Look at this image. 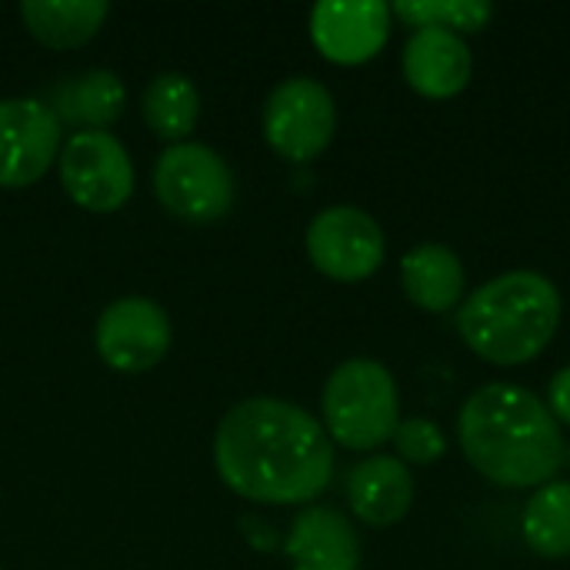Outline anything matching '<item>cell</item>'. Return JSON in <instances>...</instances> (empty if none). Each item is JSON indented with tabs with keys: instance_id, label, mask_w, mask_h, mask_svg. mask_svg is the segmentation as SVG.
<instances>
[{
	"instance_id": "1",
	"label": "cell",
	"mask_w": 570,
	"mask_h": 570,
	"mask_svg": "<svg viewBox=\"0 0 570 570\" xmlns=\"http://www.w3.org/2000/svg\"><path fill=\"white\" fill-rule=\"evenodd\" d=\"M214 468L244 501L311 504L334 478V444L304 407L281 397H247L217 424Z\"/></svg>"
},
{
	"instance_id": "2",
	"label": "cell",
	"mask_w": 570,
	"mask_h": 570,
	"mask_svg": "<svg viewBox=\"0 0 570 570\" xmlns=\"http://www.w3.org/2000/svg\"><path fill=\"white\" fill-rule=\"evenodd\" d=\"M468 464L498 488H544L564 468V434L548 404L518 384L474 391L458 414Z\"/></svg>"
},
{
	"instance_id": "3",
	"label": "cell",
	"mask_w": 570,
	"mask_h": 570,
	"mask_svg": "<svg viewBox=\"0 0 570 570\" xmlns=\"http://www.w3.org/2000/svg\"><path fill=\"white\" fill-rule=\"evenodd\" d=\"M561 294L538 271H508L481 284L458 311V334L494 367L534 361L558 334Z\"/></svg>"
},
{
	"instance_id": "4",
	"label": "cell",
	"mask_w": 570,
	"mask_h": 570,
	"mask_svg": "<svg viewBox=\"0 0 570 570\" xmlns=\"http://www.w3.org/2000/svg\"><path fill=\"white\" fill-rule=\"evenodd\" d=\"M321 411L331 441L347 451H377L394 438L401 424L397 384L377 361H344L324 384Z\"/></svg>"
},
{
	"instance_id": "5",
	"label": "cell",
	"mask_w": 570,
	"mask_h": 570,
	"mask_svg": "<svg viewBox=\"0 0 570 570\" xmlns=\"http://www.w3.org/2000/svg\"><path fill=\"white\" fill-rule=\"evenodd\" d=\"M157 200L187 224H214L230 214L237 187L227 160L207 144H170L154 164Z\"/></svg>"
},
{
	"instance_id": "6",
	"label": "cell",
	"mask_w": 570,
	"mask_h": 570,
	"mask_svg": "<svg viewBox=\"0 0 570 570\" xmlns=\"http://www.w3.org/2000/svg\"><path fill=\"white\" fill-rule=\"evenodd\" d=\"M337 130L331 90L314 77L281 80L264 104V137L284 160L307 164L327 150Z\"/></svg>"
},
{
	"instance_id": "7",
	"label": "cell",
	"mask_w": 570,
	"mask_h": 570,
	"mask_svg": "<svg viewBox=\"0 0 570 570\" xmlns=\"http://www.w3.org/2000/svg\"><path fill=\"white\" fill-rule=\"evenodd\" d=\"M60 184L77 207L114 214L134 194L130 154L107 130H77L60 147Z\"/></svg>"
},
{
	"instance_id": "8",
	"label": "cell",
	"mask_w": 570,
	"mask_h": 570,
	"mask_svg": "<svg viewBox=\"0 0 570 570\" xmlns=\"http://www.w3.org/2000/svg\"><path fill=\"white\" fill-rule=\"evenodd\" d=\"M387 240L381 224L351 204H337L321 210L307 227V257L311 264L337 281V284H357L377 274L384 264Z\"/></svg>"
},
{
	"instance_id": "9",
	"label": "cell",
	"mask_w": 570,
	"mask_h": 570,
	"mask_svg": "<svg viewBox=\"0 0 570 570\" xmlns=\"http://www.w3.org/2000/svg\"><path fill=\"white\" fill-rule=\"evenodd\" d=\"M174 331L167 311L150 297H120L97 317L94 344L107 367L120 374H144L170 351Z\"/></svg>"
},
{
	"instance_id": "10",
	"label": "cell",
	"mask_w": 570,
	"mask_h": 570,
	"mask_svg": "<svg viewBox=\"0 0 570 570\" xmlns=\"http://www.w3.org/2000/svg\"><path fill=\"white\" fill-rule=\"evenodd\" d=\"M60 147L63 130L53 107L37 97L0 100V187L37 184L60 157Z\"/></svg>"
},
{
	"instance_id": "11",
	"label": "cell",
	"mask_w": 570,
	"mask_h": 570,
	"mask_svg": "<svg viewBox=\"0 0 570 570\" xmlns=\"http://www.w3.org/2000/svg\"><path fill=\"white\" fill-rule=\"evenodd\" d=\"M391 37V10L381 0H324L311 10L314 47L341 67L367 63Z\"/></svg>"
},
{
	"instance_id": "12",
	"label": "cell",
	"mask_w": 570,
	"mask_h": 570,
	"mask_svg": "<svg viewBox=\"0 0 570 570\" xmlns=\"http://www.w3.org/2000/svg\"><path fill=\"white\" fill-rule=\"evenodd\" d=\"M474 73L471 47L461 33L424 27L414 30L404 47V80L428 100H451L458 97Z\"/></svg>"
},
{
	"instance_id": "13",
	"label": "cell",
	"mask_w": 570,
	"mask_h": 570,
	"mask_svg": "<svg viewBox=\"0 0 570 570\" xmlns=\"http://www.w3.org/2000/svg\"><path fill=\"white\" fill-rule=\"evenodd\" d=\"M284 551L291 570H361L354 524L334 508H304L284 538Z\"/></svg>"
},
{
	"instance_id": "14",
	"label": "cell",
	"mask_w": 570,
	"mask_h": 570,
	"mask_svg": "<svg viewBox=\"0 0 570 570\" xmlns=\"http://www.w3.org/2000/svg\"><path fill=\"white\" fill-rule=\"evenodd\" d=\"M347 504L367 528L397 524L414 504V481L407 464L387 454L364 458L347 474Z\"/></svg>"
},
{
	"instance_id": "15",
	"label": "cell",
	"mask_w": 570,
	"mask_h": 570,
	"mask_svg": "<svg viewBox=\"0 0 570 570\" xmlns=\"http://www.w3.org/2000/svg\"><path fill=\"white\" fill-rule=\"evenodd\" d=\"M401 284L411 304L431 314H444L461 304L468 277L464 264L451 247L441 244H421L404 254L401 261Z\"/></svg>"
},
{
	"instance_id": "16",
	"label": "cell",
	"mask_w": 570,
	"mask_h": 570,
	"mask_svg": "<svg viewBox=\"0 0 570 570\" xmlns=\"http://www.w3.org/2000/svg\"><path fill=\"white\" fill-rule=\"evenodd\" d=\"M110 7L104 0H23L20 20L27 33L50 50H73L97 37Z\"/></svg>"
},
{
	"instance_id": "17",
	"label": "cell",
	"mask_w": 570,
	"mask_h": 570,
	"mask_svg": "<svg viewBox=\"0 0 570 570\" xmlns=\"http://www.w3.org/2000/svg\"><path fill=\"white\" fill-rule=\"evenodd\" d=\"M127 104L124 80L114 70H87L80 77H70L57 90V120L63 117L67 124L80 130H107L110 124L120 120Z\"/></svg>"
},
{
	"instance_id": "18",
	"label": "cell",
	"mask_w": 570,
	"mask_h": 570,
	"mask_svg": "<svg viewBox=\"0 0 570 570\" xmlns=\"http://www.w3.org/2000/svg\"><path fill=\"white\" fill-rule=\"evenodd\" d=\"M140 110H144V120L154 130V137L170 140V144H184L187 134H194V127H197L200 94L187 73L167 70L147 83V90L140 97Z\"/></svg>"
},
{
	"instance_id": "19",
	"label": "cell",
	"mask_w": 570,
	"mask_h": 570,
	"mask_svg": "<svg viewBox=\"0 0 570 570\" xmlns=\"http://www.w3.org/2000/svg\"><path fill=\"white\" fill-rule=\"evenodd\" d=\"M524 544L548 561L570 554V481H551L534 491L521 514Z\"/></svg>"
},
{
	"instance_id": "20",
	"label": "cell",
	"mask_w": 570,
	"mask_h": 570,
	"mask_svg": "<svg viewBox=\"0 0 570 570\" xmlns=\"http://www.w3.org/2000/svg\"><path fill=\"white\" fill-rule=\"evenodd\" d=\"M391 10L417 30L438 27L451 33H478L494 17V3L488 0H401Z\"/></svg>"
},
{
	"instance_id": "21",
	"label": "cell",
	"mask_w": 570,
	"mask_h": 570,
	"mask_svg": "<svg viewBox=\"0 0 570 570\" xmlns=\"http://www.w3.org/2000/svg\"><path fill=\"white\" fill-rule=\"evenodd\" d=\"M391 441H394L397 454L404 461H411V464H434L448 451V441H444L441 428L434 421H428V417H407V421H401Z\"/></svg>"
},
{
	"instance_id": "22",
	"label": "cell",
	"mask_w": 570,
	"mask_h": 570,
	"mask_svg": "<svg viewBox=\"0 0 570 570\" xmlns=\"http://www.w3.org/2000/svg\"><path fill=\"white\" fill-rule=\"evenodd\" d=\"M548 411L554 414L558 424L570 428V364L561 367L548 384Z\"/></svg>"
}]
</instances>
